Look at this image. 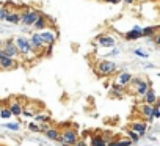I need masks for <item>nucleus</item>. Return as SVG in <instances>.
Segmentation results:
<instances>
[{
  "label": "nucleus",
  "instance_id": "1",
  "mask_svg": "<svg viewBox=\"0 0 160 146\" xmlns=\"http://www.w3.org/2000/svg\"><path fill=\"white\" fill-rule=\"evenodd\" d=\"M118 71V64L108 58L105 60H101L98 61V66H96V74H99L101 77H107V76H112Z\"/></svg>",
  "mask_w": 160,
  "mask_h": 146
},
{
  "label": "nucleus",
  "instance_id": "2",
  "mask_svg": "<svg viewBox=\"0 0 160 146\" xmlns=\"http://www.w3.org/2000/svg\"><path fill=\"white\" fill-rule=\"evenodd\" d=\"M39 16H41V11L33 10V8H27L21 13V24L25 27H33Z\"/></svg>",
  "mask_w": 160,
  "mask_h": 146
},
{
  "label": "nucleus",
  "instance_id": "3",
  "mask_svg": "<svg viewBox=\"0 0 160 146\" xmlns=\"http://www.w3.org/2000/svg\"><path fill=\"white\" fill-rule=\"evenodd\" d=\"M14 43H16V46H18V49H19V52H21L22 57H33V55H35V50H33V47H32L30 38L18 36V38L14 39Z\"/></svg>",
  "mask_w": 160,
  "mask_h": 146
},
{
  "label": "nucleus",
  "instance_id": "4",
  "mask_svg": "<svg viewBox=\"0 0 160 146\" xmlns=\"http://www.w3.org/2000/svg\"><path fill=\"white\" fill-rule=\"evenodd\" d=\"M130 87H132L133 93H135L137 96H141V98H143V96L148 93V90L151 88V87H149V82L144 80V79H140V77H132Z\"/></svg>",
  "mask_w": 160,
  "mask_h": 146
},
{
  "label": "nucleus",
  "instance_id": "5",
  "mask_svg": "<svg viewBox=\"0 0 160 146\" xmlns=\"http://www.w3.org/2000/svg\"><path fill=\"white\" fill-rule=\"evenodd\" d=\"M58 141H60L61 146H75L77 141H78V135H77V132H75L74 129H69V127H68L66 130L61 132Z\"/></svg>",
  "mask_w": 160,
  "mask_h": 146
},
{
  "label": "nucleus",
  "instance_id": "6",
  "mask_svg": "<svg viewBox=\"0 0 160 146\" xmlns=\"http://www.w3.org/2000/svg\"><path fill=\"white\" fill-rule=\"evenodd\" d=\"M39 35H41V39H42L46 47H52L55 44V41L58 39V35L53 28H46V30L39 32Z\"/></svg>",
  "mask_w": 160,
  "mask_h": 146
},
{
  "label": "nucleus",
  "instance_id": "7",
  "mask_svg": "<svg viewBox=\"0 0 160 146\" xmlns=\"http://www.w3.org/2000/svg\"><path fill=\"white\" fill-rule=\"evenodd\" d=\"M2 50H3L5 55H8V57H11V58H18V57L21 55V52H19V49H18V46H16V43H14L13 38H8V39L3 43Z\"/></svg>",
  "mask_w": 160,
  "mask_h": 146
},
{
  "label": "nucleus",
  "instance_id": "8",
  "mask_svg": "<svg viewBox=\"0 0 160 146\" xmlns=\"http://www.w3.org/2000/svg\"><path fill=\"white\" fill-rule=\"evenodd\" d=\"M16 66H18L16 58H11V57L5 55V53H3V50L0 49V69L8 71V69H14Z\"/></svg>",
  "mask_w": 160,
  "mask_h": 146
},
{
  "label": "nucleus",
  "instance_id": "9",
  "mask_svg": "<svg viewBox=\"0 0 160 146\" xmlns=\"http://www.w3.org/2000/svg\"><path fill=\"white\" fill-rule=\"evenodd\" d=\"M140 38H143V28L140 25H133L129 32L124 33V39L126 41H137Z\"/></svg>",
  "mask_w": 160,
  "mask_h": 146
},
{
  "label": "nucleus",
  "instance_id": "10",
  "mask_svg": "<svg viewBox=\"0 0 160 146\" xmlns=\"http://www.w3.org/2000/svg\"><path fill=\"white\" fill-rule=\"evenodd\" d=\"M98 43L101 47H107V49H112L116 46V41L112 35H99L98 36Z\"/></svg>",
  "mask_w": 160,
  "mask_h": 146
},
{
  "label": "nucleus",
  "instance_id": "11",
  "mask_svg": "<svg viewBox=\"0 0 160 146\" xmlns=\"http://www.w3.org/2000/svg\"><path fill=\"white\" fill-rule=\"evenodd\" d=\"M30 43H32V47H33L35 52H39V50H42V49L46 47L44 43H42V39H41V35H39V33H33V35L30 36Z\"/></svg>",
  "mask_w": 160,
  "mask_h": 146
},
{
  "label": "nucleus",
  "instance_id": "12",
  "mask_svg": "<svg viewBox=\"0 0 160 146\" xmlns=\"http://www.w3.org/2000/svg\"><path fill=\"white\" fill-rule=\"evenodd\" d=\"M132 77H133V76L130 74V72H127V71H121L119 74L116 76V83H119L121 87H126V85L130 83Z\"/></svg>",
  "mask_w": 160,
  "mask_h": 146
},
{
  "label": "nucleus",
  "instance_id": "13",
  "mask_svg": "<svg viewBox=\"0 0 160 146\" xmlns=\"http://www.w3.org/2000/svg\"><path fill=\"white\" fill-rule=\"evenodd\" d=\"M35 30H38V32H42V30H46V28H49V19L41 13V16L38 18V21L35 22Z\"/></svg>",
  "mask_w": 160,
  "mask_h": 146
},
{
  "label": "nucleus",
  "instance_id": "14",
  "mask_svg": "<svg viewBox=\"0 0 160 146\" xmlns=\"http://www.w3.org/2000/svg\"><path fill=\"white\" fill-rule=\"evenodd\" d=\"M130 129L135 130V132L140 133V135H144L146 130H148V124H146L144 121H133V123L130 124Z\"/></svg>",
  "mask_w": 160,
  "mask_h": 146
},
{
  "label": "nucleus",
  "instance_id": "15",
  "mask_svg": "<svg viewBox=\"0 0 160 146\" xmlns=\"http://www.w3.org/2000/svg\"><path fill=\"white\" fill-rule=\"evenodd\" d=\"M143 101H144V104H149V105H154V104H157V94H155V91L152 90V88H149L148 90V93L143 96Z\"/></svg>",
  "mask_w": 160,
  "mask_h": 146
},
{
  "label": "nucleus",
  "instance_id": "16",
  "mask_svg": "<svg viewBox=\"0 0 160 146\" xmlns=\"http://www.w3.org/2000/svg\"><path fill=\"white\" fill-rule=\"evenodd\" d=\"M44 135H46V138H47V140L58 141L61 133H60V130H58V129H55V127H50L49 130H46V132H44Z\"/></svg>",
  "mask_w": 160,
  "mask_h": 146
},
{
  "label": "nucleus",
  "instance_id": "17",
  "mask_svg": "<svg viewBox=\"0 0 160 146\" xmlns=\"http://www.w3.org/2000/svg\"><path fill=\"white\" fill-rule=\"evenodd\" d=\"M157 32H158L157 27H154V25H146V27H143V38H149V39H152L154 35H155Z\"/></svg>",
  "mask_w": 160,
  "mask_h": 146
},
{
  "label": "nucleus",
  "instance_id": "18",
  "mask_svg": "<svg viewBox=\"0 0 160 146\" xmlns=\"http://www.w3.org/2000/svg\"><path fill=\"white\" fill-rule=\"evenodd\" d=\"M10 110H11V113H13L14 116H19V115H22V112H24V107H22V104H21V102H18V101H13V102L10 104Z\"/></svg>",
  "mask_w": 160,
  "mask_h": 146
},
{
  "label": "nucleus",
  "instance_id": "19",
  "mask_svg": "<svg viewBox=\"0 0 160 146\" xmlns=\"http://www.w3.org/2000/svg\"><path fill=\"white\" fill-rule=\"evenodd\" d=\"M10 24H21V13L19 11H10V14L5 19Z\"/></svg>",
  "mask_w": 160,
  "mask_h": 146
},
{
  "label": "nucleus",
  "instance_id": "20",
  "mask_svg": "<svg viewBox=\"0 0 160 146\" xmlns=\"http://www.w3.org/2000/svg\"><path fill=\"white\" fill-rule=\"evenodd\" d=\"M152 108H154V105H149V104H144L141 108H140V112H141V115L144 116V118H148L149 121L154 118L152 116Z\"/></svg>",
  "mask_w": 160,
  "mask_h": 146
},
{
  "label": "nucleus",
  "instance_id": "21",
  "mask_svg": "<svg viewBox=\"0 0 160 146\" xmlns=\"http://www.w3.org/2000/svg\"><path fill=\"white\" fill-rule=\"evenodd\" d=\"M132 140H113V141H108L107 146H130Z\"/></svg>",
  "mask_w": 160,
  "mask_h": 146
},
{
  "label": "nucleus",
  "instance_id": "22",
  "mask_svg": "<svg viewBox=\"0 0 160 146\" xmlns=\"http://www.w3.org/2000/svg\"><path fill=\"white\" fill-rule=\"evenodd\" d=\"M91 144L93 146H107V138H104V137H93L91 138Z\"/></svg>",
  "mask_w": 160,
  "mask_h": 146
},
{
  "label": "nucleus",
  "instance_id": "23",
  "mask_svg": "<svg viewBox=\"0 0 160 146\" xmlns=\"http://www.w3.org/2000/svg\"><path fill=\"white\" fill-rule=\"evenodd\" d=\"M35 121L36 123H49L50 121V116H49V113H39V115H35Z\"/></svg>",
  "mask_w": 160,
  "mask_h": 146
},
{
  "label": "nucleus",
  "instance_id": "24",
  "mask_svg": "<svg viewBox=\"0 0 160 146\" xmlns=\"http://www.w3.org/2000/svg\"><path fill=\"white\" fill-rule=\"evenodd\" d=\"M13 116V113H11V110L10 108H2V110H0V118H2V119H10Z\"/></svg>",
  "mask_w": 160,
  "mask_h": 146
},
{
  "label": "nucleus",
  "instance_id": "25",
  "mask_svg": "<svg viewBox=\"0 0 160 146\" xmlns=\"http://www.w3.org/2000/svg\"><path fill=\"white\" fill-rule=\"evenodd\" d=\"M8 130H14V132H18L19 129H21V124L19 123H7V124H3Z\"/></svg>",
  "mask_w": 160,
  "mask_h": 146
},
{
  "label": "nucleus",
  "instance_id": "26",
  "mask_svg": "<svg viewBox=\"0 0 160 146\" xmlns=\"http://www.w3.org/2000/svg\"><path fill=\"white\" fill-rule=\"evenodd\" d=\"M8 14H10V10L7 7H0V21H5Z\"/></svg>",
  "mask_w": 160,
  "mask_h": 146
},
{
  "label": "nucleus",
  "instance_id": "27",
  "mask_svg": "<svg viewBox=\"0 0 160 146\" xmlns=\"http://www.w3.org/2000/svg\"><path fill=\"white\" fill-rule=\"evenodd\" d=\"M28 130H32V132H41V127H39V123H30L28 124Z\"/></svg>",
  "mask_w": 160,
  "mask_h": 146
},
{
  "label": "nucleus",
  "instance_id": "28",
  "mask_svg": "<svg viewBox=\"0 0 160 146\" xmlns=\"http://www.w3.org/2000/svg\"><path fill=\"white\" fill-rule=\"evenodd\" d=\"M133 53L138 55V57H141V58H148V57H149V53H148V52H143V49H135Z\"/></svg>",
  "mask_w": 160,
  "mask_h": 146
},
{
  "label": "nucleus",
  "instance_id": "29",
  "mask_svg": "<svg viewBox=\"0 0 160 146\" xmlns=\"http://www.w3.org/2000/svg\"><path fill=\"white\" fill-rule=\"evenodd\" d=\"M129 138H130L132 141H135V143H137V141L140 140V133H137L135 130H130V132H129Z\"/></svg>",
  "mask_w": 160,
  "mask_h": 146
},
{
  "label": "nucleus",
  "instance_id": "30",
  "mask_svg": "<svg viewBox=\"0 0 160 146\" xmlns=\"http://www.w3.org/2000/svg\"><path fill=\"white\" fill-rule=\"evenodd\" d=\"M152 116H154V118H160V107H158V104H154V108H152Z\"/></svg>",
  "mask_w": 160,
  "mask_h": 146
},
{
  "label": "nucleus",
  "instance_id": "31",
  "mask_svg": "<svg viewBox=\"0 0 160 146\" xmlns=\"http://www.w3.org/2000/svg\"><path fill=\"white\" fill-rule=\"evenodd\" d=\"M39 127H41V132L44 133V132H46V130H49L52 126H50L49 123H41V124H39Z\"/></svg>",
  "mask_w": 160,
  "mask_h": 146
},
{
  "label": "nucleus",
  "instance_id": "32",
  "mask_svg": "<svg viewBox=\"0 0 160 146\" xmlns=\"http://www.w3.org/2000/svg\"><path fill=\"white\" fill-rule=\"evenodd\" d=\"M152 41H154V43H155L157 46H160V30H158V32H157V33L154 35V38H152Z\"/></svg>",
  "mask_w": 160,
  "mask_h": 146
},
{
  "label": "nucleus",
  "instance_id": "33",
  "mask_svg": "<svg viewBox=\"0 0 160 146\" xmlns=\"http://www.w3.org/2000/svg\"><path fill=\"white\" fill-rule=\"evenodd\" d=\"M116 55H119V49L118 47H112V52L108 53V57H116Z\"/></svg>",
  "mask_w": 160,
  "mask_h": 146
},
{
  "label": "nucleus",
  "instance_id": "34",
  "mask_svg": "<svg viewBox=\"0 0 160 146\" xmlns=\"http://www.w3.org/2000/svg\"><path fill=\"white\" fill-rule=\"evenodd\" d=\"M104 2L112 3V5H118V3H121V2H122V0H104Z\"/></svg>",
  "mask_w": 160,
  "mask_h": 146
},
{
  "label": "nucleus",
  "instance_id": "35",
  "mask_svg": "<svg viewBox=\"0 0 160 146\" xmlns=\"http://www.w3.org/2000/svg\"><path fill=\"white\" fill-rule=\"evenodd\" d=\"M75 146H87V143H85L83 140H80V138H78V141H77V144H75Z\"/></svg>",
  "mask_w": 160,
  "mask_h": 146
},
{
  "label": "nucleus",
  "instance_id": "36",
  "mask_svg": "<svg viewBox=\"0 0 160 146\" xmlns=\"http://www.w3.org/2000/svg\"><path fill=\"white\" fill-rule=\"evenodd\" d=\"M122 2H124V3H129V5H130V3H133V2H135V0H122Z\"/></svg>",
  "mask_w": 160,
  "mask_h": 146
},
{
  "label": "nucleus",
  "instance_id": "37",
  "mask_svg": "<svg viewBox=\"0 0 160 146\" xmlns=\"http://www.w3.org/2000/svg\"><path fill=\"white\" fill-rule=\"evenodd\" d=\"M3 47V41H2V38H0V49Z\"/></svg>",
  "mask_w": 160,
  "mask_h": 146
},
{
  "label": "nucleus",
  "instance_id": "38",
  "mask_svg": "<svg viewBox=\"0 0 160 146\" xmlns=\"http://www.w3.org/2000/svg\"><path fill=\"white\" fill-rule=\"evenodd\" d=\"M158 77H160V74H158Z\"/></svg>",
  "mask_w": 160,
  "mask_h": 146
}]
</instances>
